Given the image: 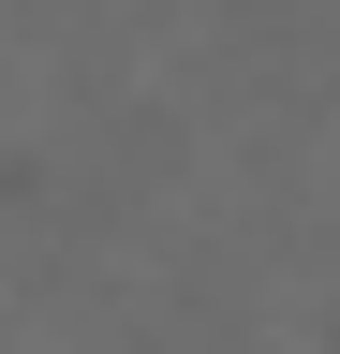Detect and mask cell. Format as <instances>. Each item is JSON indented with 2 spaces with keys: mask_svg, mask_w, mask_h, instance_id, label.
<instances>
[]
</instances>
